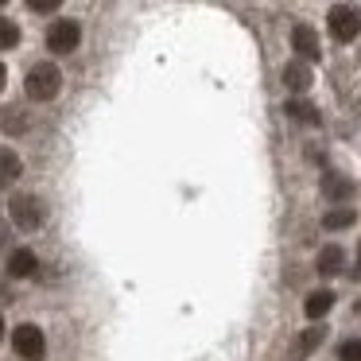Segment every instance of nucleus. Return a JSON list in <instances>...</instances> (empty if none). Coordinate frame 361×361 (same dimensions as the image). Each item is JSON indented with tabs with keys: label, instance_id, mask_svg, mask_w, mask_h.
<instances>
[{
	"label": "nucleus",
	"instance_id": "f3484780",
	"mask_svg": "<svg viewBox=\"0 0 361 361\" xmlns=\"http://www.w3.org/2000/svg\"><path fill=\"white\" fill-rule=\"evenodd\" d=\"M338 361H361V338H350V342H342V350H338Z\"/></svg>",
	"mask_w": 361,
	"mask_h": 361
},
{
	"label": "nucleus",
	"instance_id": "dca6fc26",
	"mask_svg": "<svg viewBox=\"0 0 361 361\" xmlns=\"http://www.w3.org/2000/svg\"><path fill=\"white\" fill-rule=\"evenodd\" d=\"M4 128H8L12 136H20L27 128V121H24V109H8L4 113Z\"/></svg>",
	"mask_w": 361,
	"mask_h": 361
},
{
	"label": "nucleus",
	"instance_id": "a211bd4d",
	"mask_svg": "<svg viewBox=\"0 0 361 361\" xmlns=\"http://www.w3.org/2000/svg\"><path fill=\"white\" fill-rule=\"evenodd\" d=\"M322 338H326V330H319V326H314V330H307V334L299 338V353H311L314 345L322 342Z\"/></svg>",
	"mask_w": 361,
	"mask_h": 361
},
{
	"label": "nucleus",
	"instance_id": "1a4fd4ad",
	"mask_svg": "<svg viewBox=\"0 0 361 361\" xmlns=\"http://www.w3.org/2000/svg\"><path fill=\"white\" fill-rule=\"evenodd\" d=\"M24 175V164L12 148H0V187H12V183Z\"/></svg>",
	"mask_w": 361,
	"mask_h": 361
},
{
	"label": "nucleus",
	"instance_id": "f03ea898",
	"mask_svg": "<svg viewBox=\"0 0 361 361\" xmlns=\"http://www.w3.org/2000/svg\"><path fill=\"white\" fill-rule=\"evenodd\" d=\"M12 345H16L20 361H43V353H47V338H43V330L32 326V322H20V326L12 330Z\"/></svg>",
	"mask_w": 361,
	"mask_h": 361
},
{
	"label": "nucleus",
	"instance_id": "4468645a",
	"mask_svg": "<svg viewBox=\"0 0 361 361\" xmlns=\"http://www.w3.org/2000/svg\"><path fill=\"white\" fill-rule=\"evenodd\" d=\"M283 113H288L291 121H303V125H319V109L307 102H288L283 105Z\"/></svg>",
	"mask_w": 361,
	"mask_h": 361
},
{
	"label": "nucleus",
	"instance_id": "aec40b11",
	"mask_svg": "<svg viewBox=\"0 0 361 361\" xmlns=\"http://www.w3.org/2000/svg\"><path fill=\"white\" fill-rule=\"evenodd\" d=\"M4 82H8V66L0 63V90H4Z\"/></svg>",
	"mask_w": 361,
	"mask_h": 361
},
{
	"label": "nucleus",
	"instance_id": "6ab92c4d",
	"mask_svg": "<svg viewBox=\"0 0 361 361\" xmlns=\"http://www.w3.org/2000/svg\"><path fill=\"white\" fill-rule=\"evenodd\" d=\"M59 4H63V0H27V8L39 12V16H47V12H59Z\"/></svg>",
	"mask_w": 361,
	"mask_h": 361
},
{
	"label": "nucleus",
	"instance_id": "412c9836",
	"mask_svg": "<svg viewBox=\"0 0 361 361\" xmlns=\"http://www.w3.org/2000/svg\"><path fill=\"white\" fill-rule=\"evenodd\" d=\"M0 342H4V314H0Z\"/></svg>",
	"mask_w": 361,
	"mask_h": 361
},
{
	"label": "nucleus",
	"instance_id": "20e7f679",
	"mask_svg": "<svg viewBox=\"0 0 361 361\" xmlns=\"http://www.w3.org/2000/svg\"><path fill=\"white\" fill-rule=\"evenodd\" d=\"M78 43H82L78 20H59V24L47 27V51H55V55H71V51H78Z\"/></svg>",
	"mask_w": 361,
	"mask_h": 361
},
{
	"label": "nucleus",
	"instance_id": "6e6552de",
	"mask_svg": "<svg viewBox=\"0 0 361 361\" xmlns=\"http://www.w3.org/2000/svg\"><path fill=\"white\" fill-rule=\"evenodd\" d=\"M35 268H39V260H35L32 249H16L8 257V276H16V280H27V276H35Z\"/></svg>",
	"mask_w": 361,
	"mask_h": 361
},
{
	"label": "nucleus",
	"instance_id": "2eb2a0df",
	"mask_svg": "<svg viewBox=\"0 0 361 361\" xmlns=\"http://www.w3.org/2000/svg\"><path fill=\"white\" fill-rule=\"evenodd\" d=\"M20 43V27H16V20H4L0 16V51H12Z\"/></svg>",
	"mask_w": 361,
	"mask_h": 361
},
{
	"label": "nucleus",
	"instance_id": "39448f33",
	"mask_svg": "<svg viewBox=\"0 0 361 361\" xmlns=\"http://www.w3.org/2000/svg\"><path fill=\"white\" fill-rule=\"evenodd\" d=\"M8 214H12V226L16 229H39V221H43V210H39V198L35 195H12V202H8Z\"/></svg>",
	"mask_w": 361,
	"mask_h": 361
},
{
	"label": "nucleus",
	"instance_id": "423d86ee",
	"mask_svg": "<svg viewBox=\"0 0 361 361\" xmlns=\"http://www.w3.org/2000/svg\"><path fill=\"white\" fill-rule=\"evenodd\" d=\"M291 47H295V51H299V59H307V63H314V59L322 55V47H319V35H314L307 24H299L295 32H291Z\"/></svg>",
	"mask_w": 361,
	"mask_h": 361
},
{
	"label": "nucleus",
	"instance_id": "9d476101",
	"mask_svg": "<svg viewBox=\"0 0 361 361\" xmlns=\"http://www.w3.org/2000/svg\"><path fill=\"white\" fill-rule=\"evenodd\" d=\"M322 195H326L330 202H350L353 183L342 179V175H322Z\"/></svg>",
	"mask_w": 361,
	"mask_h": 361
},
{
	"label": "nucleus",
	"instance_id": "7ed1b4c3",
	"mask_svg": "<svg viewBox=\"0 0 361 361\" xmlns=\"http://www.w3.org/2000/svg\"><path fill=\"white\" fill-rule=\"evenodd\" d=\"M326 24H330V35H334L338 43H350V39H357V32H361V12L350 8V4H338V8H330Z\"/></svg>",
	"mask_w": 361,
	"mask_h": 361
},
{
	"label": "nucleus",
	"instance_id": "9b49d317",
	"mask_svg": "<svg viewBox=\"0 0 361 361\" xmlns=\"http://www.w3.org/2000/svg\"><path fill=\"white\" fill-rule=\"evenodd\" d=\"M330 307H334V291H311V295L303 299V314H307V319H322Z\"/></svg>",
	"mask_w": 361,
	"mask_h": 361
},
{
	"label": "nucleus",
	"instance_id": "f257e3e1",
	"mask_svg": "<svg viewBox=\"0 0 361 361\" xmlns=\"http://www.w3.org/2000/svg\"><path fill=\"white\" fill-rule=\"evenodd\" d=\"M24 90H27L32 102H51V97H59V90H63V74H59L55 63H39V66L27 71Z\"/></svg>",
	"mask_w": 361,
	"mask_h": 361
},
{
	"label": "nucleus",
	"instance_id": "f8f14e48",
	"mask_svg": "<svg viewBox=\"0 0 361 361\" xmlns=\"http://www.w3.org/2000/svg\"><path fill=\"white\" fill-rule=\"evenodd\" d=\"M353 221H357V214H353L350 206H334V210L322 214V229H330V233H334V229H350Z\"/></svg>",
	"mask_w": 361,
	"mask_h": 361
},
{
	"label": "nucleus",
	"instance_id": "4be33fe9",
	"mask_svg": "<svg viewBox=\"0 0 361 361\" xmlns=\"http://www.w3.org/2000/svg\"><path fill=\"white\" fill-rule=\"evenodd\" d=\"M0 4H8V0H0Z\"/></svg>",
	"mask_w": 361,
	"mask_h": 361
},
{
	"label": "nucleus",
	"instance_id": "0eeeda50",
	"mask_svg": "<svg viewBox=\"0 0 361 361\" xmlns=\"http://www.w3.org/2000/svg\"><path fill=\"white\" fill-rule=\"evenodd\" d=\"M311 71H307V63H288L283 66V86L291 90V94H307L311 90Z\"/></svg>",
	"mask_w": 361,
	"mask_h": 361
},
{
	"label": "nucleus",
	"instance_id": "5701e85b",
	"mask_svg": "<svg viewBox=\"0 0 361 361\" xmlns=\"http://www.w3.org/2000/svg\"><path fill=\"white\" fill-rule=\"evenodd\" d=\"M357 311H361V303H357Z\"/></svg>",
	"mask_w": 361,
	"mask_h": 361
},
{
	"label": "nucleus",
	"instance_id": "ddd939ff",
	"mask_svg": "<svg viewBox=\"0 0 361 361\" xmlns=\"http://www.w3.org/2000/svg\"><path fill=\"white\" fill-rule=\"evenodd\" d=\"M342 260H345V252L338 249V245H326V249L319 252V260H314V268H319L322 276H334L338 268H342Z\"/></svg>",
	"mask_w": 361,
	"mask_h": 361
}]
</instances>
